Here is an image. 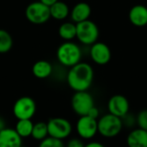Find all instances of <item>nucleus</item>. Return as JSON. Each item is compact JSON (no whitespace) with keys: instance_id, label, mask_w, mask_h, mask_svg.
<instances>
[{"instance_id":"nucleus-20","label":"nucleus","mask_w":147,"mask_h":147,"mask_svg":"<svg viewBox=\"0 0 147 147\" xmlns=\"http://www.w3.org/2000/svg\"><path fill=\"white\" fill-rule=\"evenodd\" d=\"M31 137L37 141H41L47 137H48L47 124L43 121H40L34 124Z\"/></svg>"},{"instance_id":"nucleus-12","label":"nucleus","mask_w":147,"mask_h":147,"mask_svg":"<svg viewBox=\"0 0 147 147\" xmlns=\"http://www.w3.org/2000/svg\"><path fill=\"white\" fill-rule=\"evenodd\" d=\"M22 139L15 129L5 127L0 131V147H20L22 145Z\"/></svg>"},{"instance_id":"nucleus-6","label":"nucleus","mask_w":147,"mask_h":147,"mask_svg":"<svg viewBox=\"0 0 147 147\" xmlns=\"http://www.w3.org/2000/svg\"><path fill=\"white\" fill-rule=\"evenodd\" d=\"M25 15L27 19L34 24H42L47 22L51 17L50 7L41 2H34L26 8Z\"/></svg>"},{"instance_id":"nucleus-17","label":"nucleus","mask_w":147,"mask_h":147,"mask_svg":"<svg viewBox=\"0 0 147 147\" xmlns=\"http://www.w3.org/2000/svg\"><path fill=\"white\" fill-rule=\"evenodd\" d=\"M50 14L56 20H64L69 15V7L65 3L58 1L50 6Z\"/></svg>"},{"instance_id":"nucleus-26","label":"nucleus","mask_w":147,"mask_h":147,"mask_svg":"<svg viewBox=\"0 0 147 147\" xmlns=\"http://www.w3.org/2000/svg\"><path fill=\"white\" fill-rule=\"evenodd\" d=\"M99 114H100L99 109H98L96 107L94 106L92 109H90V110L89 111V113H88L87 115H89L90 117H91V118H93V119L97 120V118L99 117Z\"/></svg>"},{"instance_id":"nucleus-3","label":"nucleus","mask_w":147,"mask_h":147,"mask_svg":"<svg viewBox=\"0 0 147 147\" xmlns=\"http://www.w3.org/2000/svg\"><path fill=\"white\" fill-rule=\"evenodd\" d=\"M98 133L104 138H115L120 134L123 128V123L121 118L107 114L97 121Z\"/></svg>"},{"instance_id":"nucleus-5","label":"nucleus","mask_w":147,"mask_h":147,"mask_svg":"<svg viewBox=\"0 0 147 147\" xmlns=\"http://www.w3.org/2000/svg\"><path fill=\"white\" fill-rule=\"evenodd\" d=\"M47 124L48 129V136L60 140L68 138L72 131L71 122L65 118H52Z\"/></svg>"},{"instance_id":"nucleus-19","label":"nucleus","mask_w":147,"mask_h":147,"mask_svg":"<svg viewBox=\"0 0 147 147\" xmlns=\"http://www.w3.org/2000/svg\"><path fill=\"white\" fill-rule=\"evenodd\" d=\"M33 127L34 123L31 120H18L15 130L22 138H28L31 137Z\"/></svg>"},{"instance_id":"nucleus-7","label":"nucleus","mask_w":147,"mask_h":147,"mask_svg":"<svg viewBox=\"0 0 147 147\" xmlns=\"http://www.w3.org/2000/svg\"><path fill=\"white\" fill-rule=\"evenodd\" d=\"M36 112V104L33 98L22 96L13 105V114L17 120H31Z\"/></svg>"},{"instance_id":"nucleus-16","label":"nucleus","mask_w":147,"mask_h":147,"mask_svg":"<svg viewBox=\"0 0 147 147\" xmlns=\"http://www.w3.org/2000/svg\"><path fill=\"white\" fill-rule=\"evenodd\" d=\"M53 71L52 65L47 60L37 61L32 68V72L34 76L40 79H44L48 78Z\"/></svg>"},{"instance_id":"nucleus-11","label":"nucleus","mask_w":147,"mask_h":147,"mask_svg":"<svg viewBox=\"0 0 147 147\" xmlns=\"http://www.w3.org/2000/svg\"><path fill=\"white\" fill-rule=\"evenodd\" d=\"M90 57L96 64L104 65L111 59V51L109 46L105 43L96 41L91 45Z\"/></svg>"},{"instance_id":"nucleus-15","label":"nucleus","mask_w":147,"mask_h":147,"mask_svg":"<svg viewBox=\"0 0 147 147\" xmlns=\"http://www.w3.org/2000/svg\"><path fill=\"white\" fill-rule=\"evenodd\" d=\"M91 14V8L90 6L84 2H81L77 3L71 13V20L76 22H81L84 21H86L89 19L90 16Z\"/></svg>"},{"instance_id":"nucleus-13","label":"nucleus","mask_w":147,"mask_h":147,"mask_svg":"<svg viewBox=\"0 0 147 147\" xmlns=\"http://www.w3.org/2000/svg\"><path fill=\"white\" fill-rule=\"evenodd\" d=\"M129 21L136 27H144L147 25V7L142 4H137L132 7L129 11Z\"/></svg>"},{"instance_id":"nucleus-9","label":"nucleus","mask_w":147,"mask_h":147,"mask_svg":"<svg viewBox=\"0 0 147 147\" xmlns=\"http://www.w3.org/2000/svg\"><path fill=\"white\" fill-rule=\"evenodd\" d=\"M76 129L78 135L84 140H90L98 133L97 120L90 117L89 115L80 116L78 119Z\"/></svg>"},{"instance_id":"nucleus-8","label":"nucleus","mask_w":147,"mask_h":147,"mask_svg":"<svg viewBox=\"0 0 147 147\" xmlns=\"http://www.w3.org/2000/svg\"><path fill=\"white\" fill-rule=\"evenodd\" d=\"M94 106V98L87 90L77 91L71 97V108L79 116L87 115Z\"/></svg>"},{"instance_id":"nucleus-10","label":"nucleus","mask_w":147,"mask_h":147,"mask_svg":"<svg viewBox=\"0 0 147 147\" xmlns=\"http://www.w3.org/2000/svg\"><path fill=\"white\" fill-rule=\"evenodd\" d=\"M129 102L124 96L115 95L108 102V109L109 114H112L119 118H122L129 112Z\"/></svg>"},{"instance_id":"nucleus-23","label":"nucleus","mask_w":147,"mask_h":147,"mask_svg":"<svg viewBox=\"0 0 147 147\" xmlns=\"http://www.w3.org/2000/svg\"><path fill=\"white\" fill-rule=\"evenodd\" d=\"M136 122L140 128L147 131V109L142 110L139 113L136 118Z\"/></svg>"},{"instance_id":"nucleus-2","label":"nucleus","mask_w":147,"mask_h":147,"mask_svg":"<svg viewBox=\"0 0 147 147\" xmlns=\"http://www.w3.org/2000/svg\"><path fill=\"white\" fill-rule=\"evenodd\" d=\"M82 56L79 47L71 41L61 44L57 50V58L59 63L67 67H72L80 62Z\"/></svg>"},{"instance_id":"nucleus-29","label":"nucleus","mask_w":147,"mask_h":147,"mask_svg":"<svg viewBox=\"0 0 147 147\" xmlns=\"http://www.w3.org/2000/svg\"><path fill=\"white\" fill-rule=\"evenodd\" d=\"M6 127V123H5V121L0 117V131H2L3 129H4Z\"/></svg>"},{"instance_id":"nucleus-1","label":"nucleus","mask_w":147,"mask_h":147,"mask_svg":"<svg viewBox=\"0 0 147 147\" xmlns=\"http://www.w3.org/2000/svg\"><path fill=\"white\" fill-rule=\"evenodd\" d=\"M94 79V71L90 65L79 62L71 67L67 74V83L74 91H86L90 89Z\"/></svg>"},{"instance_id":"nucleus-27","label":"nucleus","mask_w":147,"mask_h":147,"mask_svg":"<svg viewBox=\"0 0 147 147\" xmlns=\"http://www.w3.org/2000/svg\"><path fill=\"white\" fill-rule=\"evenodd\" d=\"M84 147H105L102 144L99 143V142H90L88 143L87 145H85Z\"/></svg>"},{"instance_id":"nucleus-18","label":"nucleus","mask_w":147,"mask_h":147,"mask_svg":"<svg viewBox=\"0 0 147 147\" xmlns=\"http://www.w3.org/2000/svg\"><path fill=\"white\" fill-rule=\"evenodd\" d=\"M59 36L65 40H71L77 36V26L73 22H64L59 28Z\"/></svg>"},{"instance_id":"nucleus-14","label":"nucleus","mask_w":147,"mask_h":147,"mask_svg":"<svg viewBox=\"0 0 147 147\" xmlns=\"http://www.w3.org/2000/svg\"><path fill=\"white\" fill-rule=\"evenodd\" d=\"M128 147H147V131L137 128L133 130L127 138Z\"/></svg>"},{"instance_id":"nucleus-25","label":"nucleus","mask_w":147,"mask_h":147,"mask_svg":"<svg viewBox=\"0 0 147 147\" xmlns=\"http://www.w3.org/2000/svg\"><path fill=\"white\" fill-rule=\"evenodd\" d=\"M84 144L79 139H71L68 141L66 147H84Z\"/></svg>"},{"instance_id":"nucleus-22","label":"nucleus","mask_w":147,"mask_h":147,"mask_svg":"<svg viewBox=\"0 0 147 147\" xmlns=\"http://www.w3.org/2000/svg\"><path fill=\"white\" fill-rule=\"evenodd\" d=\"M38 147H65V145L62 140L48 136L43 140L40 141Z\"/></svg>"},{"instance_id":"nucleus-30","label":"nucleus","mask_w":147,"mask_h":147,"mask_svg":"<svg viewBox=\"0 0 147 147\" xmlns=\"http://www.w3.org/2000/svg\"><path fill=\"white\" fill-rule=\"evenodd\" d=\"M20 147H28V146H22V145Z\"/></svg>"},{"instance_id":"nucleus-4","label":"nucleus","mask_w":147,"mask_h":147,"mask_svg":"<svg viewBox=\"0 0 147 147\" xmlns=\"http://www.w3.org/2000/svg\"><path fill=\"white\" fill-rule=\"evenodd\" d=\"M77 26V38L84 45H93L99 37V29L97 25L89 19L78 23Z\"/></svg>"},{"instance_id":"nucleus-28","label":"nucleus","mask_w":147,"mask_h":147,"mask_svg":"<svg viewBox=\"0 0 147 147\" xmlns=\"http://www.w3.org/2000/svg\"><path fill=\"white\" fill-rule=\"evenodd\" d=\"M58 1H59V0H40V2H41L42 3L47 5L48 7L52 6L53 3H55L58 2Z\"/></svg>"},{"instance_id":"nucleus-24","label":"nucleus","mask_w":147,"mask_h":147,"mask_svg":"<svg viewBox=\"0 0 147 147\" xmlns=\"http://www.w3.org/2000/svg\"><path fill=\"white\" fill-rule=\"evenodd\" d=\"M121 121H122L123 126L126 125V126H127V127H132V126L134 124V122H135L134 118H133L131 115H129V113L127 114L125 116H123V117L121 118Z\"/></svg>"},{"instance_id":"nucleus-21","label":"nucleus","mask_w":147,"mask_h":147,"mask_svg":"<svg viewBox=\"0 0 147 147\" xmlns=\"http://www.w3.org/2000/svg\"><path fill=\"white\" fill-rule=\"evenodd\" d=\"M13 46V40L11 35L3 29H0V53L9 52Z\"/></svg>"}]
</instances>
